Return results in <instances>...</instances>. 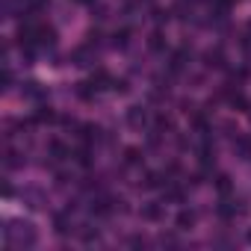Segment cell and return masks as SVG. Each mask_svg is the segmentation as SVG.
I'll return each instance as SVG.
<instances>
[{
    "label": "cell",
    "mask_w": 251,
    "mask_h": 251,
    "mask_svg": "<svg viewBox=\"0 0 251 251\" xmlns=\"http://www.w3.org/2000/svg\"><path fill=\"white\" fill-rule=\"evenodd\" d=\"M3 239H6V245L33 248V245L39 242V230H36V225H33V222H27V219H6Z\"/></svg>",
    "instance_id": "6da1fadb"
},
{
    "label": "cell",
    "mask_w": 251,
    "mask_h": 251,
    "mask_svg": "<svg viewBox=\"0 0 251 251\" xmlns=\"http://www.w3.org/2000/svg\"><path fill=\"white\" fill-rule=\"evenodd\" d=\"M163 204L160 201H148V204H142V219L145 222H163Z\"/></svg>",
    "instance_id": "7a4b0ae2"
},
{
    "label": "cell",
    "mask_w": 251,
    "mask_h": 251,
    "mask_svg": "<svg viewBox=\"0 0 251 251\" xmlns=\"http://www.w3.org/2000/svg\"><path fill=\"white\" fill-rule=\"evenodd\" d=\"M127 124L130 127H145L148 124V109L145 106H130L127 109Z\"/></svg>",
    "instance_id": "3957f363"
},
{
    "label": "cell",
    "mask_w": 251,
    "mask_h": 251,
    "mask_svg": "<svg viewBox=\"0 0 251 251\" xmlns=\"http://www.w3.org/2000/svg\"><path fill=\"white\" fill-rule=\"evenodd\" d=\"M36 45H39V48H53V45H56V33H53V27H45V24H39Z\"/></svg>",
    "instance_id": "277c9868"
},
{
    "label": "cell",
    "mask_w": 251,
    "mask_h": 251,
    "mask_svg": "<svg viewBox=\"0 0 251 251\" xmlns=\"http://www.w3.org/2000/svg\"><path fill=\"white\" fill-rule=\"evenodd\" d=\"M48 154H50V157H53L56 163H62V160H68V157H71V151H68V148H65V145H62L59 139H53V142L48 145Z\"/></svg>",
    "instance_id": "5b68a950"
},
{
    "label": "cell",
    "mask_w": 251,
    "mask_h": 251,
    "mask_svg": "<svg viewBox=\"0 0 251 251\" xmlns=\"http://www.w3.org/2000/svg\"><path fill=\"white\" fill-rule=\"evenodd\" d=\"M204 65L207 68H225V53L216 48V50H207L204 53Z\"/></svg>",
    "instance_id": "8992f818"
},
{
    "label": "cell",
    "mask_w": 251,
    "mask_h": 251,
    "mask_svg": "<svg viewBox=\"0 0 251 251\" xmlns=\"http://www.w3.org/2000/svg\"><path fill=\"white\" fill-rule=\"evenodd\" d=\"M80 139H83L86 145L98 142V139H100V127H95V124H83V127H80Z\"/></svg>",
    "instance_id": "52a82bcc"
},
{
    "label": "cell",
    "mask_w": 251,
    "mask_h": 251,
    "mask_svg": "<svg viewBox=\"0 0 251 251\" xmlns=\"http://www.w3.org/2000/svg\"><path fill=\"white\" fill-rule=\"evenodd\" d=\"M71 227H74V225H71L68 213H56V216H53V230H56V233H71Z\"/></svg>",
    "instance_id": "ba28073f"
},
{
    "label": "cell",
    "mask_w": 251,
    "mask_h": 251,
    "mask_svg": "<svg viewBox=\"0 0 251 251\" xmlns=\"http://www.w3.org/2000/svg\"><path fill=\"white\" fill-rule=\"evenodd\" d=\"M175 225H177L180 230H189V227L195 225V213H192V210H180L177 219H175Z\"/></svg>",
    "instance_id": "9c48e42d"
},
{
    "label": "cell",
    "mask_w": 251,
    "mask_h": 251,
    "mask_svg": "<svg viewBox=\"0 0 251 251\" xmlns=\"http://www.w3.org/2000/svg\"><path fill=\"white\" fill-rule=\"evenodd\" d=\"M148 48H151L154 53H163V50H166V39H163V33H160V30H154V33H151Z\"/></svg>",
    "instance_id": "30bf717a"
},
{
    "label": "cell",
    "mask_w": 251,
    "mask_h": 251,
    "mask_svg": "<svg viewBox=\"0 0 251 251\" xmlns=\"http://www.w3.org/2000/svg\"><path fill=\"white\" fill-rule=\"evenodd\" d=\"M74 92H77V98H80V100H92V98L98 95V89H95L92 83H77V89H74Z\"/></svg>",
    "instance_id": "8fae6325"
},
{
    "label": "cell",
    "mask_w": 251,
    "mask_h": 251,
    "mask_svg": "<svg viewBox=\"0 0 251 251\" xmlns=\"http://www.w3.org/2000/svg\"><path fill=\"white\" fill-rule=\"evenodd\" d=\"M53 118H56V115H53V109H50V106H45V103H42V106L36 109V115H33V121H36V124H48V121H53Z\"/></svg>",
    "instance_id": "7c38bea8"
},
{
    "label": "cell",
    "mask_w": 251,
    "mask_h": 251,
    "mask_svg": "<svg viewBox=\"0 0 251 251\" xmlns=\"http://www.w3.org/2000/svg\"><path fill=\"white\" fill-rule=\"evenodd\" d=\"M71 157H74L80 166H92V145H83V148H77Z\"/></svg>",
    "instance_id": "4fadbf2b"
},
{
    "label": "cell",
    "mask_w": 251,
    "mask_h": 251,
    "mask_svg": "<svg viewBox=\"0 0 251 251\" xmlns=\"http://www.w3.org/2000/svg\"><path fill=\"white\" fill-rule=\"evenodd\" d=\"M186 59H189V53H186V48H180V50H175V56H172V71H183V65H186Z\"/></svg>",
    "instance_id": "5bb4252c"
},
{
    "label": "cell",
    "mask_w": 251,
    "mask_h": 251,
    "mask_svg": "<svg viewBox=\"0 0 251 251\" xmlns=\"http://www.w3.org/2000/svg\"><path fill=\"white\" fill-rule=\"evenodd\" d=\"M233 151H236L242 160H251V142H248V139H236V142H233Z\"/></svg>",
    "instance_id": "9a60e30c"
},
{
    "label": "cell",
    "mask_w": 251,
    "mask_h": 251,
    "mask_svg": "<svg viewBox=\"0 0 251 251\" xmlns=\"http://www.w3.org/2000/svg\"><path fill=\"white\" fill-rule=\"evenodd\" d=\"M127 42H130V30H118V33H112V48H127Z\"/></svg>",
    "instance_id": "2e32d148"
},
{
    "label": "cell",
    "mask_w": 251,
    "mask_h": 251,
    "mask_svg": "<svg viewBox=\"0 0 251 251\" xmlns=\"http://www.w3.org/2000/svg\"><path fill=\"white\" fill-rule=\"evenodd\" d=\"M124 163H127V166H139V163H142L139 148H127V151H124Z\"/></svg>",
    "instance_id": "e0dca14e"
},
{
    "label": "cell",
    "mask_w": 251,
    "mask_h": 251,
    "mask_svg": "<svg viewBox=\"0 0 251 251\" xmlns=\"http://www.w3.org/2000/svg\"><path fill=\"white\" fill-rule=\"evenodd\" d=\"M21 163H24V160H21L18 151H9V154H6V169H18Z\"/></svg>",
    "instance_id": "ac0fdd59"
},
{
    "label": "cell",
    "mask_w": 251,
    "mask_h": 251,
    "mask_svg": "<svg viewBox=\"0 0 251 251\" xmlns=\"http://www.w3.org/2000/svg\"><path fill=\"white\" fill-rule=\"evenodd\" d=\"M216 189H219L222 195H227V192H230V177H227V175H222V177L216 180Z\"/></svg>",
    "instance_id": "d6986e66"
},
{
    "label": "cell",
    "mask_w": 251,
    "mask_h": 251,
    "mask_svg": "<svg viewBox=\"0 0 251 251\" xmlns=\"http://www.w3.org/2000/svg\"><path fill=\"white\" fill-rule=\"evenodd\" d=\"M80 236H83V242H86V245H92V242H98V239H100V236H98V230H83Z\"/></svg>",
    "instance_id": "ffe728a7"
},
{
    "label": "cell",
    "mask_w": 251,
    "mask_h": 251,
    "mask_svg": "<svg viewBox=\"0 0 251 251\" xmlns=\"http://www.w3.org/2000/svg\"><path fill=\"white\" fill-rule=\"evenodd\" d=\"M109 89H112V92H121V95H124V92H127V80H112V86H109Z\"/></svg>",
    "instance_id": "44dd1931"
},
{
    "label": "cell",
    "mask_w": 251,
    "mask_h": 251,
    "mask_svg": "<svg viewBox=\"0 0 251 251\" xmlns=\"http://www.w3.org/2000/svg\"><path fill=\"white\" fill-rule=\"evenodd\" d=\"M154 18H157V24H163V21H169V12H163V9H154Z\"/></svg>",
    "instance_id": "7402d4cb"
},
{
    "label": "cell",
    "mask_w": 251,
    "mask_h": 251,
    "mask_svg": "<svg viewBox=\"0 0 251 251\" xmlns=\"http://www.w3.org/2000/svg\"><path fill=\"white\" fill-rule=\"evenodd\" d=\"M130 245H133V248H142V245H145V239H142V236H133V239H130Z\"/></svg>",
    "instance_id": "603a6c76"
},
{
    "label": "cell",
    "mask_w": 251,
    "mask_h": 251,
    "mask_svg": "<svg viewBox=\"0 0 251 251\" xmlns=\"http://www.w3.org/2000/svg\"><path fill=\"white\" fill-rule=\"evenodd\" d=\"M245 239H248V245H251V227H248V230H245Z\"/></svg>",
    "instance_id": "cb8c5ba5"
},
{
    "label": "cell",
    "mask_w": 251,
    "mask_h": 251,
    "mask_svg": "<svg viewBox=\"0 0 251 251\" xmlns=\"http://www.w3.org/2000/svg\"><path fill=\"white\" fill-rule=\"evenodd\" d=\"M77 3H92V0H77Z\"/></svg>",
    "instance_id": "d4e9b609"
}]
</instances>
